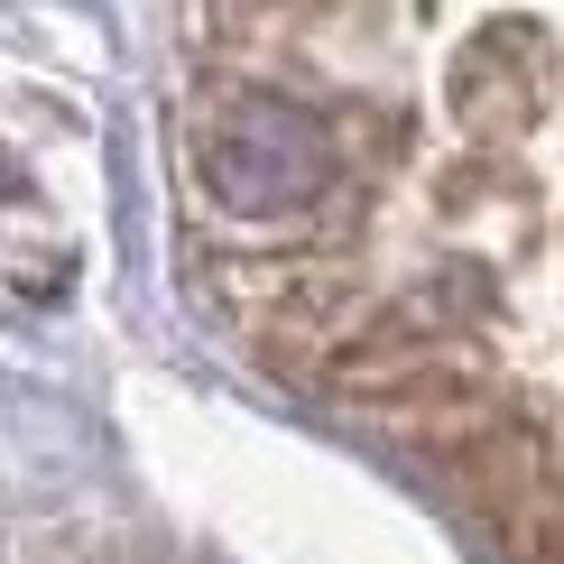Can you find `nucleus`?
<instances>
[{
  "instance_id": "1",
  "label": "nucleus",
  "mask_w": 564,
  "mask_h": 564,
  "mask_svg": "<svg viewBox=\"0 0 564 564\" xmlns=\"http://www.w3.org/2000/svg\"><path fill=\"white\" fill-rule=\"evenodd\" d=\"M195 176L223 214L241 223H296L305 204L334 195L343 176V149L334 130L315 121L288 93H223L195 130Z\"/></svg>"
},
{
  "instance_id": "2",
  "label": "nucleus",
  "mask_w": 564,
  "mask_h": 564,
  "mask_svg": "<svg viewBox=\"0 0 564 564\" xmlns=\"http://www.w3.org/2000/svg\"><path fill=\"white\" fill-rule=\"evenodd\" d=\"M444 102H454V121L481 130V139L536 130L555 111V46H546V29L500 19L490 37H473L454 56V75H444Z\"/></svg>"
}]
</instances>
